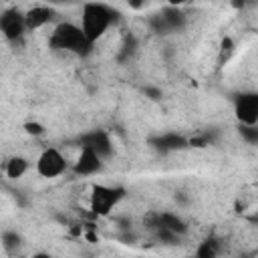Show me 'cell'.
<instances>
[{"instance_id": "obj_1", "label": "cell", "mask_w": 258, "mask_h": 258, "mask_svg": "<svg viewBox=\"0 0 258 258\" xmlns=\"http://www.w3.org/2000/svg\"><path fill=\"white\" fill-rule=\"evenodd\" d=\"M113 22V10L101 2H87L83 4V10H81V30L83 34L95 42L97 38H101L107 28L111 26Z\"/></svg>"}, {"instance_id": "obj_2", "label": "cell", "mask_w": 258, "mask_h": 258, "mask_svg": "<svg viewBox=\"0 0 258 258\" xmlns=\"http://www.w3.org/2000/svg\"><path fill=\"white\" fill-rule=\"evenodd\" d=\"M50 44L54 48H60V50H69V52H75V54H85V52H89V48H91L93 42L83 34V30H81L79 24L60 22L52 30Z\"/></svg>"}, {"instance_id": "obj_3", "label": "cell", "mask_w": 258, "mask_h": 258, "mask_svg": "<svg viewBox=\"0 0 258 258\" xmlns=\"http://www.w3.org/2000/svg\"><path fill=\"white\" fill-rule=\"evenodd\" d=\"M123 198V189L119 187H111V185H103L97 183L91 187V196H89V206L97 216H105L109 214L117 202Z\"/></svg>"}, {"instance_id": "obj_4", "label": "cell", "mask_w": 258, "mask_h": 258, "mask_svg": "<svg viewBox=\"0 0 258 258\" xmlns=\"http://www.w3.org/2000/svg\"><path fill=\"white\" fill-rule=\"evenodd\" d=\"M67 157L56 149V147H46L40 151V155L36 157V171L42 177H58L67 171Z\"/></svg>"}, {"instance_id": "obj_5", "label": "cell", "mask_w": 258, "mask_h": 258, "mask_svg": "<svg viewBox=\"0 0 258 258\" xmlns=\"http://www.w3.org/2000/svg\"><path fill=\"white\" fill-rule=\"evenodd\" d=\"M234 113L242 125H256L258 123V95L256 93H244V95L236 97Z\"/></svg>"}, {"instance_id": "obj_6", "label": "cell", "mask_w": 258, "mask_h": 258, "mask_svg": "<svg viewBox=\"0 0 258 258\" xmlns=\"http://www.w3.org/2000/svg\"><path fill=\"white\" fill-rule=\"evenodd\" d=\"M26 30L24 24V12L16 10V8H8L0 14V32L4 34V38L8 40H18Z\"/></svg>"}, {"instance_id": "obj_7", "label": "cell", "mask_w": 258, "mask_h": 258, "mask_svg": "<svg viewBox=\"0 0 258 258\" xmlns=\"http://www.w3.org/2000/svg\"><path fill=\"white\" fill-rule=\"evenodd\" d=\"M54 18V8L48 4H34L24 12L26 30H40Z\"/></svg>"}, {"instance_id": "obj_8", "label": "cell", "mask_w": 258, "mask_h": 258, "mask_svg": "<svg viewBox=\"0 0 258 258\" xmlns=\"http://www.w3.org/2000/svg\"><path fill=\"white\" fill-rule=\"evenodd\" d=\"M101 165H103V157L97 151H93L91 147L81 145V153H79V157L73 165L75 173L77 175H93L101 169Z\"/></svg>"}, {"instance_id": "obj_9", "label": "cell", "mask_w": 258, "mask_h": 258, "mask_svg": "<svg viewBox=\"0 0 258 258\" xmlns=\"http://www.w3.org/2000/svg\"><path fill=\"white\" fill-rule=\"evenodd\" d=\"M185 18H183V12L175 6H167L159 16H157V24H159V30H179L183 26Z\"/></svg>"}, {"instance_id": "obj_10", "label": "cell", "mask_w": 258, "mask_h": 258, "mask_svg": "<svg viewBox=\"0 0 258 258\" xmlns=\"http://www.w3.org/2000/svg\"><path fill=\"white\" fill-rule=\"evenodd\" d=\"M83 145L91 147V149L97 151L101 157H107V155L111 153V139H109V135L103 133V131H95V133L87 135V137L83 139Z\"/></svg>"}, {"instance_id": "obj_11", "label": "cell", "mask_w": 258, "mask_h": 258, "mask_svg": "<svg viewBox=\"0 0 258 258\" xmlns=\"http://www.w3.org/2000/svg\"><path fill=\"white\" fill-rule=\"evenodd\" d=\"M26 171H28V161H26L24 157H20V155H14V157H10V159L6 161V175H8L10 179H18V177H22Z\"/></svg>"}, {"instance_id": "obj_12", "label": "cell", "mask_w": 258, "mask_h": 258, "mask_svg": "<svg viewBox=\"0 0 258 258\" xmlns=\"http://www.w3.org/2000/svg\"><path fill=\"white\" fill-rule=\"evenodd\" d=\"M242 135H244V139L248 141V143H256L258 141V129H256V125H242Z\"/></svg>"}, {"instance_id": "obj_13", "label": "cell", "mask_w": 258, "mask_h": 258, "mask_svg": "<svg viewBox=\"0 0 258 258\" xmlns=\"http://www.w3.org/2000/svg\"><path fill=\"white\" fill-rule=\"evenodd\" d=\"M24 131L28 133V135H42L44 133V127L38 123V121H28V123H24Z\"/></svg>"}, {"instance_id": "obj_14", "label": "cell", "mask_w": 258, "mask_h": 258, "mask_svg": "<svg viewBox=\"0 0 258 258\" xmlns=\"http://www.w3.org/2000/svg\"><path fill=\"white\" fill-rule=\"evenodd\" d=\"M20 244V236L18 234H14V232H6L4 234V246L8 248V250H12L14 246H18Z\"/></svg>"}, {"instance_id": "obj_15", "label": "cell", "mask_w": 258, "mask_h": 258, "mask_svg": "<svg viewBox=\"0 0 258 258\" xmlns=\"http://www.w3.org/2000/svg\"><path fill=\"white\" fill-rule=\"evenodd\" d=\"M125 2H127V6L133 8V10H141V8L145 6V0H125Z\"/></svg>"}, {"instance_id": "obj_16", "label": "cell", "mask_w": 258, "mask_h": 258, "mask_svg": "<svg viewBox=\"0 0 258 258\" xmlns=\"http://www.w3.org/2000/svg\"><path fill=\"white\" fill-rule=\"evenodd\" d=\"M167 2V6H175V8H181L183 4H187L189 0H165Z\"/></svg>"}, {"instance_id": "obj_17", "label": "cell", "mask_w": 258, "mask_h": 258, "mask_svg": "<svg viewBox=\"0 0 258 258\" xmlns=\"http://www.w3.org/2000/svg\"><path fill=\"white\" fill-rule=\"evenodd\" d=\"M48 2H64V0H48Z\"/></svg>"}]
</instances>
